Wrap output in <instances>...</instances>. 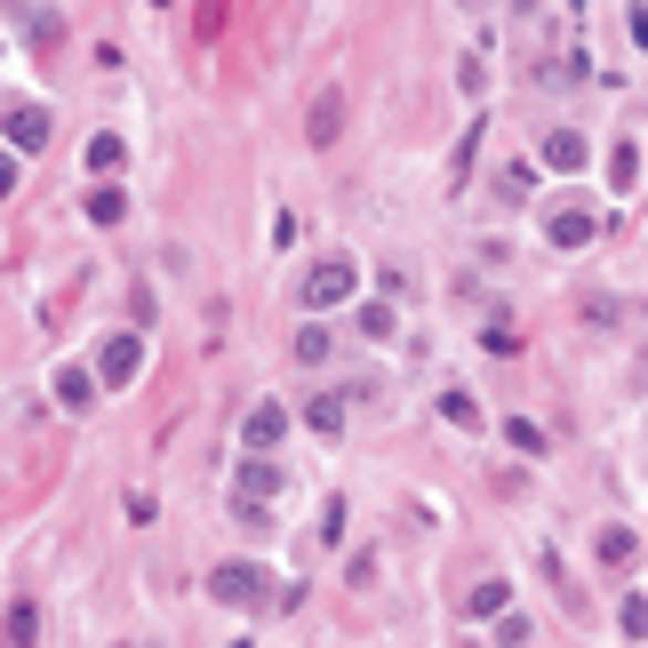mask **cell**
Listing matches in <instances>:
<instances>
[{
    "label": "cell",
    "mask_w": 648,
    "mask_h": 648,
    "mask_svg": "<svg viewBox=\"0 0 648 648\" xmlns=\"http://www.w3.org/2000/svg\"><path fill=\"white\" fill-rule=\"evenodd\" d=\"M209 600H224V608H264V600H281V585H272L257 561H217V568H209Z\"/></svg>",
    "instance_id": "1"
},
{
    "label": "cell",
    "mask_w": 648,
    "mask_h": 648,
    "mask_svg": "<svg viewBox=\"0 0 648 648\" xmlns=\"http://www.w3.org/2000/svg\"><path fill=\"white\" fill-rule=\"evenodd\" d=\"M353 289H360V264L353 257H321L313 272H304V313H336V304H353Z\"/></svg>",
    "instance_id": "2"
},
{
    "label": "cell",
    "mask_w": 648,
    "mask_h": 648,
    "mask_svg": "<svg viewBox=\"0 0 648 648\" xmlns=\"http://www.w3.org/2000/svg\"><path fill=\"white\" fill-rule=\"evenodd\" d=\"M136 368H145V336L136 328H121V336H105V345H96V385H136Z\"/></svg>",
    "instance_id": "3"
},
{
    "label": "cell",
    "mask_w": 648,
    "mask_h": 648,
    "mask_svg": "<svg viewBox=\"0 0 648 648\" xmlns=\"http://www.w3.org/2000/svg\"><path fill=\"white\" fill-rule=\"evenodd\" d=\"M544 241H553V249H593L600 241V217L585 209V200H561V209L544 217Z\"/></svg>",
    "instance_id": "4"
},
{
    "label": "cell",
    "mask_w": 648,
    "mask_h": 648,
    "mask_svg": "<svg viewBox=\"0 0 648 648\" xmlns=\"http://www.w3.org/2000/svg\"><path fill=\"white\" fill-rule=\"evenodd\" d=\"M281 440H289V408H281V400H257L249 417H241V449H249V457H272Z\"/></svg>",
    "instance_id": "5"
},
{
    "label": "cell",
    "mask_w": 648,
    "mask_h": 648,
    "mask_svg": "<svg viewBox=\"0 0 648 648\" xmlns=\"http://www.w3.org/2000/svg\"><path fill=\"white\" fill-rule=\"evenodd\" d=\"M536 160L553 168V177H585V160H593V145L576 128H544V145H536Z\"/></svg>",
    "instance_id": "6"
},
{
    "label": "cell",
    "mask_w": 648,
    "mask_h": 648,
    "mask_svg": "<svg viewBox=\"0 0 648 648\" xmlns=\"http://www.w3.org/2000/svg\"><path fill=\"white\" fill-rule=\"evenodd\" d=\"M232 489H241L249 504H272V497L289 489V472L272 464V457H241V472H232Z\"/></svg>",
    "instance_id": "7"
},
{
    "label": "cell",
    "mask_w": 648,
    "mask_h": 648,
    "mask_svg": "<svg viewBox=\"0 0 648 648\" xmlns=\"http://www.w3.org/2000/svg\"><path fill=\"white\" fill-rule=\"evenodd\" d=\"M0 128H9V153H41V145H49V113H41V105H9V113H0Z\"/></svg>",
    "instance_id": "8"
},
{
    "label": "cell",
    "mask_w": 648,
    "mask_h": 648,
    "mask_svg": "<svg viewBox=\"0 0 648 648\" xmlns=\"http://www.w3.org/2000/svg\"><path fill=\"white\" fill-rule=\"evenodd\" d=\"M464 617H472V625H497V617H513V585H504V576H481V585L464 593Z\"/></svg>",
    "instance_id": "9"
},
{
    "label": "cell",
    "mask_w": 648,
    "mask_h": 648,
    "mask_svg": "<svg viewBox=\"0 0 648 648\" xmlns=\"http://www.w3.org/2000/svg\"><path fill=\"white\" fill-rule=\"evenodd\" d=\"M49 393H56V408H73V417H81V408L105 393V385H96V368H73V360H64L56 377H49Z\"/></svg>",
    "instance_id": "10"
},
{
    "label": "cell",
    "mask_w": 648,
    "mask_h": 648,
    "mask_svg": "<svg viewBox=\"0 0 648 648\" xmlns=\"http://www.w3.org/2000/svg\"><path fill=\"white\" fill-rule=\"evenodd\" d=\"M593 561H600V568H633V561H640V536H633L625 521H608V529L593 536Z\"/></svg>",
    "instance_id": "11"
},
{
    "label": "cell",
    "mask_w": 648,
    "mask_h": 648,
    "mask_svg": "<svg viewBox=\"0 0 648 648\" xmlns=\"http://www.w3.org/2000/svg\"><path fill=\"white\" fill-rule=\"evenodd\" d=\"M32 640H41V608L9 600V608H0V648H32Z\"/></svg>",
    "instance_id": "12"
},
{
    "label": "cell",
    "mask_w": 648,
    "mask_h": 648,
    "mask_svg": "<svg viewBox=\"0 0 648 648\" xmlns=\"http://www.w3.org/2000/svg\"><path fill=\"white\" fill-rule=\"evenodd\" d=\"M304 425H313L321 440H336V432H345V393H313V400H304Z\"/></svg>",
    "instance_id": "13"
},
{
    "label": "cell",
    "mask_w": 648,
    "mask_h": 648,
    "mask_svg": "<svg viewBox=\"0 0 648 648\" xmlns=\"http://www.w3.org/2000/svg\"><path fill=\"white\" fill-rule=\"evenodd\" d=\"M336 128H345V96H321V105H313V121H304V136H313V145H336Z\"/></svg>",
    "instance_id": "14"
},
{
    "label": "cell",
    "mask_w": 648,
    "mask_h": 648,
    "mask_svg": "<svg viewBox=\"0 0 648 648\" xmlns=\"http://www.w3.org/2000/svg\"><path fill=\"white\" fill-rule=\"evenodd\" d=\"M81 209H88V224H121V217H128V192H121V185H96Z\"/></svg>",
    "instance_id": "15"
},
{
    "label": "cell",
    "mask_w": 648,
    "mask_h": 648,
    "mask_svg": "<svg viewBox=\"0 0 648 648\" xmlns=\"http://www.w3.org/2000/svg\"><path fill=\"white\" fill-rule=\"evenodd\" d=\"M289 353H296V360H304V368H321V360H328V353H336V336H328V328H321V321H304V328H296V345H289Z\"/></svg>",
    "instance_id": "16"
},
{
    "label": "cell",
    "mask_w": 648,
    "mask_h": 648,
    "mask_svg": "<svg viewBox=\"0 0 648 648\" xmlns=\"http://www.w3.org/2000/svg\"><path fill=\"white\" fill-rule=\"evenodd\" d=\"M440 417H449L457 432H481V400L472 393H440Z\"/></svg>",
    "instance_id": "17"
},
{
    "label": "cell",
    "mask_w": 648,
    "mask_h": 648,
    "mask_svg": "<svg viewBox=\"0 0 648 648\" xmlns=\"http://www.w3.org/2000/svg\"><path fill=\"white\" fill-rule=\"evenodd\" d=\"M529 192H536V168H529V160L497 168V200H529Z\"/></svg>",
    "instance_id": "18"
},
{
    "label": "cell",
    "mask_w": 648,
    "mask_h": 648,
    "mask_svg": "<svg viewBox=\"0 0 648 648\" xmlns=\"http://www.w3.org/2000/svg\"><path fill=\"white\" fill-rule=\"evenodd\" d=\"M608 185H617V192L640 185V145H617V153H608Z\"/></svg>",
    "instance_id": "19"
},
{
    "label": "cell",
    "mask_w": 648,
    "mask_h": 648,
    "mask_svg": "<svg viewBox=\"0 0 648 648\" xmlns=\"http://www.w3.org/2000/svg\"><path fill=\"white\" fill-rule=\"evenodd\" d=\"M121 160H128V145H121V136H88V168H96V177H113Z\"/></svg>",
    "instance_id": "20"
},
{
    "label": "cell",
    "mask_w": 648,
    "mask_h": 648,
    "mask_svg": "<svg viewBox=\"0 0 648 648\" xmlns=\"http://www.w3.org/2000/svg\"><path fill=\"white\" fill-rule=\"evenodd\" d=\"M360 336H368V345H385V336H393V304H385V296L360 304Z\"/></svg>",
    "instance_id": "21"
},
{
    "label": "cell",
    "mask_w": 648,
    "mask_h": 648,
    "mask_svg": "<svg viewBox=\"0 0 648 648\" xmlns=\"http://www.w3.org/2000/svg\"><path fill=\"white\" fill-rule=\"evenodd\" d=\"M617 625H625V640H648V593H625Z\"/></svg>",
    "instance_id": "22"
},
{
    "label": "cell",
    "mask_w": 648,
    "mask_h": 648,
    "mask_svg": "<svg viewBox=\"0 0 648 648\" xmlns=\"http://www.w3.org/2000/svg\"><path fill=\"white\" fill-rule=\"evenodd\" d=\"M481 353H497V360H513V353H521V336L504 328V321H489V328H481Z\"/></svg>",
    "instance_id": "23"
},
{
    "label": "cell",
    "mask_w": 648,
    "mask_h": 648,
    "mask_svg": "<svg viewBox=\"0 0 648 648\" xmlns=\"http://www.w3.org/2000/svg\"><path fill=\"white\" fill-rule=\"evenodd\" d=\"M504 440H513V449H521V457H544V432H536L529 417H513V425H504Z\"/></svg>",
    "instance_id": "24"
},
{
    "label": "cell",
    "mask_w": 648,
    "mask_h": 648,
    "mask_svg": "<svg viewBox=\"0 0 648 648\" xmlns=\"http://www.w3.org/2000/svg\"><path fill=\"white\" fill-rule=\"evenodd\" d=\"M529 640H536L529 617H497V648H529Z\"/></svg>",
    "instance_id": "25"
},
{
    "label": "cell",
    "mask_w": 648,
    "mask_h": 648,
    "mask_svg": "<svg viewBox=\"0 0 648 648\" xmlns=\"http://www.w3.org/2000/svg\"><path fill=\"white\" fill-rule=\"evenodd\" d=\"M336 536H345V504L328 497V504H321V544H336Z\"/></svg>",
    "instance_id": "26"
},
{
    "label": "cell",
    "mask_w": 648,
    "mask_h": 648,
    "mask_svg": "<svg viewBox=\"0 0 648 648\" xmlns=\"http://www.w3.org/2000/svg\"><path fill=\"white\" fill-rule=\"evenodd\" d=\"M9 192H17V153L0 145V200H9Z\"/></svg>",
    "instance_id": "27"
}]
</instances>
